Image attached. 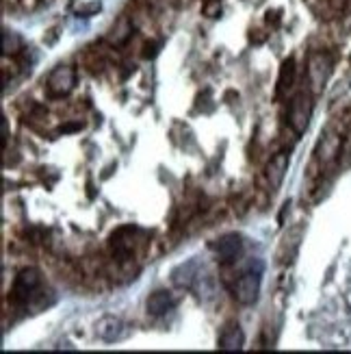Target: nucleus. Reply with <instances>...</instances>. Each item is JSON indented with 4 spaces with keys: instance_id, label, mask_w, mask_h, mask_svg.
<instances>
[{
    "instance_id": "6",
    "label": "nucleus",
    "mask_w": 351,
    "mask_h": 354,
    "mask_svg": "<svg viewBox=\"0 0 351 354\" xmlns=\"http://www.w3.org/2000/svg\"><path fill=\"white\" fill-rule=\"evenodd\" d=\"M210 250L215 252L217 259L223 261V263H232V261H237L243 252V237L237 233L223 235L210 243Z\"/></svg>"
},
{
    "instance_id": "11",
    "label": "nucleus",
    "mask_w": 351,
    "mask_h": 354,
    "mask_svg": "<svg viewBox=\"0 0 351 354\" xmlns=\"http://www.w3.org/2000/svg\"><path fill=\"white\" fill-rule=\"evenodd\" d=\"M288 161H291V157H288V152H278L276 157H273L267 165V180L271 185V189H278L286 172H288Z\"/></svg>"
},
{
    "instance_id": "8",
    "label": "nucleus",
    "mask_w": 351,
    "mask_h": 354,
    "mask_svg": "<svg viewBox=\"0 0 351 354\" xmlns=\"http://www.w3.org/2000/svg\"><path fill=\"white\" fill-rule=\"evenodd\" d=\"M178 304L176 296L172 294V291H165V289H159L154 291V294H150L148 300H146V309L150 315H154V317H161L165 313H170L174 306Z\"/></svg>"
},
{
    "instance_id": "7",
    "label": "nucleus",
    "mask_w": 351,
    "mask_h": 354,
    "mask_svg": "<svg viewBox=\"0 0 351 354\" xmlns=\"http://www.w3.org/2000/svg\"><path fill=\"white\" fill-rule=\"evenodd\" d=\"M124 328H126L124 322L115 315H104L96 322V335L106 344H113V342L121 339V337H124Z\"/></svg>"
},
{
    "instance_id": "3",
    "label": "nucleus",
    "mask_w": 351,
    "mask_h": 354,
    "mask_svg": "<svg viewBox=\"0 0 351 354\" xmlns=\"http://www.w3.org/2000/svg\"><path fill=\"white\" fill-rule=\"evenodd\" d=\"M312 118V100L308 94H297L291 102V113H288V124L293 127L297 135L308 129Z\"/></svg>"
},
{
    "instance_id": "14",
    "label": "nucleus",
    "mask_w": 351,
    "mask_h": 354,
    "mask_svg": "<svg viewBox=\"0 0 351 354\" xmlns=\"http://www.w3.org/2000/svg\"><path fill=\"white\" fill-rule=\"evenodd\" d=\"M22 50V37L13 30H5L3 33V53L5 55H18Z\"/></svg>"
},
{
    "instance_id": "1",
    "label": "nucleus",
    "mask_w": 351,
    "mask_h": 354,
    "mask_svg": "<svg viewBox=\"0 0 351 354\" xmlns=\"http://www.w3.org/2000/svg\"><path fill=\"white\" fill-rule=\"evenodd\" d=\"M263 272H265V266L263 261H256L252 263L245 272H243L234 287H232V294H234V300L243 306H252L256 304L258 296H261V285H263Z\"/></svg>"
},
{
    "instance_id": "12",
    "label": "nucleus",
    "mask_w": 351,
    "mask_h": 354,
    "mask_svg": "<svg viewBox=\"0 0 351 354\" xmlns=\"http://www.w3.org/2000/svg\"><path fill=\"white\" fill-rule=\"evenodd\" d=\"M202 279V274H200V270H197V263L195 261H189V263H182V266H178L174 272H172V281H174V285H178V287H185V289H191V287H195V283Z\"/></svg>"
},
{
    "instance_id": "5",
    "label": "nucleus",
    "mask_w": 351,
    "mask_h": 354,
    "mask_svg": "<svg viewBox=\"0 0 351 354\" xmlns=\"http://www.w3.org/2000/svg\"><path fill=\"white\" fill-rule=\"evenodd\" d=\"M74 85H76V72L70 66H59L57 70H52V74L48 76V83H46L50 96H59V98L68 96L74 89Z\"/></svg>"
},
{
    "instance_id": "16",
    "label": "nucleus",
    "mask_w": 351,
    "mask_h": 354,
    "mask_svg": "<svg viewBox=\"0 0 351 354\" xmlns=\"http://www.w3.org/2000/svg\"><path fill=\"white\" fill-rule=\"evenodd\" d=\"M100 9H102L100 3H91V5L85 7V9H79V15H83V18H89L91 13H96V11H100Z\"/></svg>"
},
{
    "instance_id": "17",
    "label": "nucleus",
    "mask_w": 351,
    "mask_h": 354,
    "mask_svg": "<svg viewBox=\"0 0 351 354\" xmlns=\"http://www.w3.org/2000/svg\"><path fill=\"white\" fill-rule=\"evenodd\" d=\"M154 55H157V44H152V46L148 44V46H146V53H143V57H154Z\"/></svg>"
},
{
    "instance_id": "10",
    "label": "nucleus",
    "mask_w": 351,
    "mask_h": 354,
    "mask_svg": "<svg viewBox=\"0 0 351 354\" xmlns=\"http://www.w3.org/2000/svg\"><path fill=\"white\" fill-rule=\"evenodd\" d=\"M134 233H137V228L132 226H124V228H119L117 233H113L111 237V248L117 257L121 259H126L132 254L134 250Z\"/></svg>"
},
{
    "instance_id": "15",
    "label": "nucleus",
    "mask_w": 351,
    "mask_h": 354,
    "mask_svg": "<svg viewBox=\"0 0 351 354\" xmlns=\"http://www.w3.org/2000/svg\"><path fill=\"white\" fill-rule=\"evenodd\" d=\"M293 76H295V64H293V59H288L286 64L282 66V74H280V81H278V94H282V91H286V89H291Z\"/></svg>"
},
{
    "instance_id": "2",
    "label": "nucleus",
    "mask_w": 351,
    "mask_h": 354,
    "mask_svg": "<svg viewBox=\"0 0 351 354\" xmlns=\"http://www.w3.org/2000/svg\"><path fill=\"white\" fill-rule=\"evenodd\" d=\"M41 285V274L35 268H26L18 276H15L13 283V300L20 304H28V300L35 296V291Z\"/></svg>"
},
{
    "instance_id": "13",
    "label": "nucleus",
    "mask_w": 351,
    "mask_h": 354,
    "mask_svg": "<svg viewBox=\"0 0 351 354\" xmlns=\"http://www.w3.org/2000/svg\"><path fill=\"white\" fill-rule=\"evenodd\" d=\"M132 35V20L126 18V15H121V18L109 28V33H106V41H109L111 46H124Z\"/></svg>"
},
{
    "instance_id": "9",
    "label": "nucleus",
    "mask_w": 351,
    "mask_h": 354,
    "mask_svg": "<svg viewBox=\"0 0 351 354\" xmlns=\"http://www.w3.org/2000/svg\"><path fill=\"white\" fill-rule=\"evenodd\" d=\"M243 344H245V335H243L237 322H230V324L221 330L217 348L225 350V352H239V350H243Z\"/></svg>"
},
{
    "instance_id": "4",
    "label": "nucleus",
    "mask_w": 351,
    "mask_h": 354,
    "mask_svg": "<svg viewBox=\"0 0 351 354\" xmlns=\"http://www.w3.org/2000/svg\"><path fill=\"white\" fill-rule=\"evenodd\" d=\"M330 74H332V59L325 53H314L308 61V81L314 94H319L325 87Z\"/></svg>"
}]
</instances>
